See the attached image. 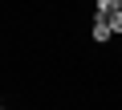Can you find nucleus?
Wrapping results in <instances>:
<instances>
[{"label": "nucleus", "mask_w": 122, "mask_h": 110, "mask_svg": "<svg viewBox=\"0 0 122 110\" xmlns=\"http://www.w3.org/2000/svg\"><path fill=\"white\" fill-rule=\"evenodd\" d=\"M106 25H110V33H122V8H114V12L106 16Z\"/></svg>", "instance_id": "obj_3"}, {"label": "nucleus", "mask_w": 122, "mask_h": 110, "mask_svg": "<svg viewBox=\"0 0 122 110\" xmlns=\"http://www.w3.org/2000/svg\"><path fill=\"white\" fill-rule=\"evenodd\" d=\"M118 8H122V0H118Z\"/></svg>", "instance_id": "obj_5"}, {"label": "nucleus", "mask_w": 122, "mask_h": 110, "mask_svg": "<svg viewBox=\"0 0 122 110\" xmlns=\"http://www.w3.org/2000/svg\"><path fill=\"white\" fill-rule=\"evenodd\" d=\"M0 106H4V98H0Z\"/></svg>", "instance_id": "obj_4"}, {"label": "nucleus", "mask_w": 122, "mask_h": 110, "mask_svg": "<svg viewBox=\"0 0 122 110\" xmlns=\"http://www.w3.org/2000/svg\"><path fill=\"white\" fill-rule=\"evenodd\" d=\"M94 8H98V16H110L118 8V0H94Z\"/></svg>", "instance_id": "obj_2"}, {"label": "nucleus", "mask_w": 122, "mask_h": 110, "mask_svg": "<svg viewBox=\"0 0 122 110\" xmlns=\"http://www.w3.org/2000/svg\"><path fill=\"white\" fill-rule=\"evenodd\" d=\"M90 37L98 41V45H106L114 33H110V25H106V16H94V29H90Z\"/></svg>", "instance_id": "obj_1"}]
</instances>
